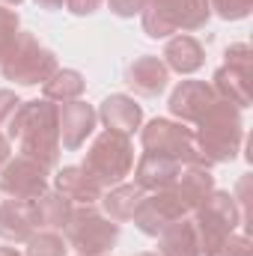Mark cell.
I'll use <instances>...</instances> for the list:
<instances>
[{
	"instance_id": "11",
	"label": "cell",
	"mask_w": 253,
	"mask_h": 256,
	"mask_svg": "<svg viewBox=\"0 0 253 256\" xmlns=\"http://www.w3.org/2000/svg\"><path fill=\"white\" fill-rule=\"evenodd\" d=\"M48 176H51V170L42 167L39 161H33L27 155H15L0 170V191L9 200H27L30 202V200H39L45 191H51Z\"/></svg>"
},
{
	"instance_id": "25",
	"label": "cell",
	"mask_w": 253,
	"mask_h": 256,
	"mask_svg": "<svg viewBox=\"0 0 253 256\" xmlns=\"http://www.w3.org/2000/svg\"><path fill=\"white\" fill-rule=\"evenodd\" d=\"M24 244H27L24 256H66L68 250L63 232H54V230H36Z\"/></svg>"
},
{
	"instance_id": "12",
	"label": "cell",
	"mask_w": 253,
	"mask_h": 256,
	"mask_svg": "<svg viewBox=\"0 0 253 256\" xmlns=\"http://www.w3.org/2000/svg\"><path fill=\"white\" fill-rule=\"evenodd\" d=\"M96 122H98V114L92 104L74 98V102H63L57 104V126H60V146L66 152H78L86 137L96 131Z\"/></svg>"
},
{
	"instance_id": "2",
	"label": "cell",
	"mask_w": 253,
	"mask_h": 256,
	"mask_svg": "<svg viewBox=\"0 0 253 256\" xmlns=\"http://www.w3.org/2000/svg\"><path fill=\"white\" fill-rule=\"evenodd\" d=\"M196 149L208 164H226L242 152L244 143V120L242 110L224 98H218L196 122L194 131Z\"/></svg>"
},
{
	"instance_id": "27",
	"label": "cell",
	"mask_w": 253,
	"mask_h": 256,
	"mask_svg": "<svg viewBox=\"0 0 253 256\" xmlns=\"http://www.w3.org/2000/svg\"><path fill=\"white\" fill-rule=\"evenodd\" d=\"M212 12H218L224 21H242L250 15L253 0H208Z\"/></svg>"
},
{
	"instance_id": "22",
	"label": "cell",
	"mask_w": 253,
	"mask_h": 256,
	"mask_svg": "<svg viewBox=\"0 0 253 256\" xmlns=\"http://www.w3.org/2000/svg\"><path fill=\"white\" fill-rule=\"evenodd\" d=\"M143 188H137L134 182L128 185V182H120V185H114V188H108V191L102 194V208H104V214L110 218V220H116V224H126L131 220V214H134V208L140 206V200H143Z\"/></svg>"
},
{
	"instance_id": "13",
	"label": "cell",
	"mask_w": 253,
	"mask_h": 256,
	"mask_svg": "<svg viewBox=\"0 0 253 256\" xmlns=\"http://www.w3.org/2000/svg\"><path fill=\"white\" fill-rule=\"evenodd\" d=\"M218 102V96H214V90H212V84L208 80H182L173 92H170V102H167V108H170V114L179 120V122H200V116L212 108Z\"/></svg>"
},
{
	"instance_id": "10",
	"label": "cell",
	"mask_w": 253,
	"mask_h": 256,
	"mask_svg": "<svg viewBox=\"0 0 253 256\" xmlns=\"http://www.w3.org/2000/svg\"><path fill=\"white\" fill-rule=\"evenodd\" d=\"M182 218H188V208H185V202L179 200V194L173 191V185H170V188H161V191L143 194L140 206H137L134 214H131L134 226H137L143 236H152V238H158V232H164L170 224H176V220H182Z\"/></svg>"
},
{
	"instance_id": "6",
	"label": "cell",
	"mask_w": 253,
	"mask_h": 256,
	"mask_svg": "<svg viewBox=\"0 0 253 256\" xmlns=\"http://www.w3.org/2000/svg\"><path fill=\"white\" fill-rule=\"evenodd\" d=\"M63 232L66 244L74 248L80 256L110 254V248L120 242V224L110 220L96 206H74Z\"/></svg>"
},
{
	"instance_id": "35",
	"label": "cell",
	"mask_w": 253,
	"mask_h": 256,
	"mask_svg": "<svg viewBox=\"0 0 253 256\" xmlns=\"http://www.w3.org/2000/svg\"><path fill=\"white\" fill-rule=\"evenodd\" d=\"M21 0H0V6H18Z\"/></svg>"
},
{
	"instance_id": "3",
	"label": "cell",
	"mask_w": 253,
	"mask_h": 256,
	"mask_svg": "<svg viewBox=\"0 0 253 256\" xmlns=\"http://www.w3.org/2000/svg\"><path fill=\"white\" fill-rule=\"evenodd\" d=\"M140 18L149 39H170L176 33H194L206 27L212 6L208 0H146Z\"/></svg>"
},
{
	"instance_id": "5",
	"label": "cell",
	"mask_w": 253,
	"mask_h": 256,
	"mask_svg": "<svg viewBox=\"0 0 253 256\" xmlns=\"http://www.w3.org/2000/svg\"><path fill=\"white\" fill-rule=\"evenodd\" d=\"M242 208H238V200L230 191H214L208 194L194 212H190V220H194V230H196V242H200V256H208L220 242H226L238 224H242Z\"/></svg>"
},
{
	"instance_id": "14",
	"label": "cell",
	"mask_w": 253,
	"mask_h": 256,
	"mask_svg": "<svg viewBox=\"0 0 253 256\" xmlns=\"http://www.w3.org/2000/svg\"><path fill=\"white\" fill-rule=\"evenodd\" d=\"M182 173V164L176 158H167V155H158V152H143L137 161H134V185L143 188V191H161V188H170Z\"/></svg>"
},
{
	"instance_id": "29",
	"label": "cell",
	"mask_w": 253,
	"mask_h": 256,
	"mask_svg": "<svg viewBox=\"0 0 253 256\" xmlns=\"http://www.w3.org/2000/svg\"><path fill=\"white\" fill-rule=\"evenodd\" d=\"M108 6H110V12L120 15V18H134V15L143 12L146 0H108Z\"/></svg>"
},
{
	"instance_id": "37",
	"label": "cell",
	"mask_w": 253,
	"mask_h": 256,
	"mask_svg": "<svg viewBox=\"0 0 253 256\" xmlns=\"http://www.w3.org/2000/svg\"><path fill=\"white\" fill-rule=\"evenodd\" d=\"M78 256H80V254H78ZM102 256H108V254H102Z\"/></svg>"
},
{
	"instance_id": "20",
	"label": "cell",
	"mask_w": 253,
	"mask_h": 256,
	"mask_svg": "<svg viewBox=\"0 0 253 256\" xmlns=\"http://www.w3.org/2000/svg\"><path fill=\"white\" fill-rule=\"evenodd\" d=\"M173 191L179 194V200L185 202V208L190 214L208 194L214 191V176H212L208 167H182L179 179L173 182Z\"/></svg>"
},
{
	"instance_id": "17",
	"label": "cell",
	"mask_w": 253,
	"mask_h": 256,
	"mask_svg": "<svg viewBox=\"0 0 253 256\" xmlns=\"http://www.w3.org/2000/svg\"><path fill=\"white\" fill-rule=\"evenodd\" d=\"M54 191L63 194L66 200H72V206H98L104 188L80 167V164H68L60 167L54 176Z\"/></svg>"
},
{
	"instance_id": "26",
	"label": "cell",
	"mask_w": 253,
	"mask_h": 256,
	"mask_svg": "<svg viewBox=\"0 0 253 256\" xmlns=\"http://www.w3.org/2000/svg\"><path fill=\"white\" fill-rule=\"evenodd\" d=\"M18 36H21V18H18V12L0 6V63L12 51V45L18 42Z\"/></svg>"
},
{
	"instance_id": "16",
	"label": "cell",
	"mask_w": 253,
	"mask_h": 256,
	"mask_svg": "<svg viewBox=\"0 0 253 256\" xmlns=\"http://www.w3.org/2000/svg\"><path fill=\"white\" fill-rule=\"evenodd\" d=\"M98 120H102V126L108 128V131H116V134H126L131 137L137 128L143 126V108L126 96V92H114V96H108L102 104H98Z\"/></svg>"
},
{
	"instance_id": "8",
	"label": "cell",
	"mask_w": 253,
	"mask_h": 256,
	"mask_svg": "<svg viewBox=\"0 0 253 256\" xmlns=\"http://www.w3.org/2000/svg\"><path fill=\"white\" fill-rule=\"evenodd\" d=\"M140 146L143 152H158L167 158H176L182 167H212L202 152L196 149L194 131L185 128V122L176 120H152L140 128Z\"/></svg>"
},
{
	"instance_id": "24",
	"label": "cell",
	"mask_w": 253,
	"mask_h": 256,
	"mask_svg": "<svg viewBox=\"0 0 253 256\" xmlns=\"http://www.w3.org/2000/svg\"><path fill=\"white\" fill-rule=\"evenodd\" d=\"M86 90V80L78 68H57L45 84H42V98L54 102V104H63V102H74L80 98Z\"/></svg>"
},
{
	"instance_id": "36",
	"label": "cell",
	"mask_w": 253,
	"mask_h": 256,
	"mask_svg": "<svg viewBox=\"0 0 253 256\" xmlns=\"http://www.w3.org/2000/svg\"><path fill=\"white\" fill-rule=\"evenodd\" d=\"M134 256H158V254H134Z\"/></svg>"
},
{
	"instance_id": "1",
	"label": "cell",
	"mask_w": 253,
	"mask_h": 256,
	"mask_svg": "<svg viewBox=\"0 0 253 256\" xmlns=\"http://www.w3.org/2000/svg\"><path fill=\"white\" fill-rule=\"evenodd\" d=\"M9 122V140L18 143V155L39 161L42 167L54 170L60 164V126H57V104L48 98L21 102Z\"/></svg>"
},
{
	"instance_id": "33",
	"label": "cell",
	"mask_w": 253,
	"mask_h": 256,
	"mask_svg": "<svg viewBox=\"0 0 253 256\" xmlns=\"http://www.w3.org/2000/svg\"><path fill=\"white\" fill-rule=\"evenodd\" d=\"M66 0H36V6H42V9H63Z\"/></svg>"
},
{
	"instance_id": "9",
	"label": "cell",
	"mask_w": 253,
	"mask_h": 256,
	"mask_svg": "<svg viewBox=\"0 0 253 256\" xmlns=\"http://www.w3.org/2000/svg\"><path fill=\"white\" fill-rule=\"evenodd\" d=\"M250 74H253V51L248 42H236L226 48L224 66L212 78V90L218 98L236 104L238 110L250 108Z\"/></svg>"
},
{
	"instance_id": "30",
	"label": "cell",
	"mask_w": 253,
	"mask_h": 256,
	"mask_svg": "<svg viewBox=\"0 0 253 256\" xmlns=\"http://www.w3.org/2000/svg\"><path fill=\"white\" fill-rule=\"evenodd\" d=\"M18 104H21V98H18L15 90H0V122H6V120L15 114Z\"/></svg>"
},
{
	"instance_id": "18",
	"label": "cell",
	"mask_w": 253,
	"mask_h": 256,
	"mask_svg": "<svg viewBox=\"0 0 253 256\" xmlns=\"http://www.w3.org/2000/svg\"><path fill=\"white\" fill-rule=\"evenodd\" d=\"M36 212H33V200H3L0 202V238L3 242H27L36 232Z\"/></svg>"
},
{
	"instance_id": "32",
	"label": "cell",
	"mask_w": 253,
	"mask_h": 256,
	"mask_svg": "<svg viewBox=\"0 0 253 256\" xmlns=\"http://www.w3.org/2000/svg\"><path fill=\"white\" fill-rule=\"evenodd\" d=\"M12 158V143H9V137L0 131V170H3V164Z\"/></svg>"
},
{
	"instance_id": "7",
	"label": "cell",
	"mask_w": 253,
	"mask_h": 256,
	"mask_svg": "<svg viewBox=\"0 0 253 256\" xmlns=\"http://www.w3.org/2000/svg\"><path fill=\"white\" fill-rule=\"evenodd\" d=\"M57 57L54 51H48L33 33H21L18 42L12 45V51L3 57L0 72L6 80L18 84V86H39L45 84L54 72H57Z\"/></svg>"
},
{
	"instance_id": "28",
	"label": "cell",
	"mask_w": 253,
	"mask_h": 256,
	"mask_svg": "<svg viewBox=\"0 0 253 256\" xmlns=\"http://www.w3.org/2000/svg\"><path fill=\"white\" fill-rule=\"evenodd\" d=\"M253 244H250V236L244 232V236H238V232H232L226 242H220L214 250L208 256H250Z\"/></svg>"
},
{
	"instance_id": "4",
	"label": "cell",
	"mask_w": 253,
	"mask_h": 256,
	"mask_svg": "<svg viewBox=\"0 0 253 256\" xmlns=\"http://www.w3.org/2000/svg\"><path fill=\"white\" fill-rule=\"evenodd\" d=\"M80 167H84L104 191L114 188V185H120V182H126L128 176H131V170H134V143H131V137L104 128V131L90 143V149H86Z\"/></svg>"
},
{
	"instance_id": "23",
	"label": "cell",
	"mask_w": 253,
	"mask_h": 256,
	"mask_svg": "<svg viewBox=\"0 0 253 256\" xmlns=\"http://www.w3.org/2000/svg\"><path fill=\"white\" fill-rule=\"evenodd\" d=\"M72 200H66L57 191H45L39 200H33V212H36V226L39 230H54L63 232L68 218H72Z\"/></svg>"
},
{
	"instance_id": "15",
	"label": "cell",
	"mask_w": 253,
	"mask_h": 256,
	"mask_svg": "<svg viewBox=\"0 0 253 256\" xmlns=\"http://www.w3.org/2000/svg\"><path fill=\"white\" fill-rule=\"evenodd\" d=\"M126 84L143 98H158L170 84V68L164 66L161 57H152V54L137 57L126 68Z\"/></svg>"
},
{
	"instance_id": "34",
	"label": "cell",
	"mask_w": 253,
	"mask_h": 256,
	"mask_svg": "<svg viewBox=\"0 0 253 256\" xmlns=\"http://www.w3.org/2000/svg\"><path fill=\"white\" fill-rule=\"evenodd\" d=\"M0 256H21L15 248H0Z\"/></svg>"
},
{
	"instance_id": "31",
	"label": "cell",
	"mask_w": 253,
	"mask_h": 256,
	"mask_svg": "<svg viewBox=\"0 0 253 256\" xmlns=\"http://www.w3.org/2000/svg\"><path fill=\"white\" fill-rule=\"evenodd\" d=\"M102 3H104V0H66V9H68L72 15L84 18V15L98 12V6H102Z\"/></svg>"
},
{
	"instance_id": "21",
	"label": "cell",
	"mask_w": 253,
	"mask_h": 256,
	"mask_svg": "<svg viewBox=\"0 0 253 256\" xmlns=\"http://www.w3.org/2000/svg\"><path fill=\"white\" fill-rule=\"evenodd\" d=\"M158 256H200V242L190 218H182L158 232Z\"/></svg>"
},
{
	"instance_id": "19",
	"label": "cell",
	"mask_w": 253,
	"mask_h": 256,
	"mask_svg": "<svg viewBox=\"0 0 253 256\" xmlns=\"http://www.w3.org/2000/svg\"><path fill=\"white\" fill-rule=\"evenodd\" d=\"M164 66L170 72H179V74H194L200 72L206 63V48L200 45V39H194L190 33H176L167 39L164 45Z\"/></svg>"
}]
</instances>
